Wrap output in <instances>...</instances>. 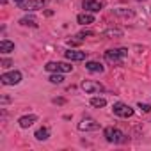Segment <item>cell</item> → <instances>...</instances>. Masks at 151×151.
<instances>
[{
  "label": "cell",
  "mask_w": 151,
  "mask_h": 151,
  "mask_svg": "<svg viewBox=\"0 0 151 151\" xmlns=\"http://www.w3.org/2000/svg\"><path fill=\"white\" fill-rule=\"evenodd\" d=\"M137 2H146V0H137Z\"/></svg>",
  "instance_id": "obj_27"
},
{
  "label": "cell",
  "mask_w": 151,
  "mask_h": 151,
  "mask_svg": "<svg viewBox=\"0 0 151 151\" xmlns=\"http://www.w3.org/2000/svg\"><path fill=\"white\" fill-rule=\"evenodd\" d=\"M103 36L105 37H121L123 36V30H119V29H109V30L103 32Z\"/></svg>",
  "instance_id": "obj_18"
},
{
  "label": "cell",
  "mask_w": 151,
  "mask_h": 151,
  "mask_svg": "<svg viewBox=\"0 0 151 151\" xmlns=\"http://www.w3.org/2000/svg\"><path fill=\"white\" fill-rule=\"evenodd\" d=\"M82 7H84L86 11H91V13H100L101 7H103V4L100 2V0H84V2H82Z\"/></svg>",
  "instance_id": "obj_9"
},
{
  "label": "cell",
  "mask_w": 151,
  "mask_h": 151,
  "mask_svg": "<svg viewBox=\"0 0 151 151\" xmlns=\"http://www.w3.org/2000/svg\"><path fill=\"white\" fill-rule=\"evenodd\" d=\"M139 109L142 110V112H151V105H146V103H139Z\"/></svg>",
  "instance_id": "obj_21"
},
{
  "label": "cell",
  "mask_w": 151,
  "mask_h": 151,
  "mask_svg": "<svg viewBox=\"0 0 151 151\" xmlns=\"http://www.w3.org/2000/svg\"><path fill=\"white\" fill-rule=\"evenodd\" d=\"M128 55V50L126 48H116V50H107L105 52V60L112 66H121L124 57Z\"/></svg>",
  "instance_id": "obj_1"
},
{
  "label": "cell",
  "mask_w": 151,
  "mask_h": 151,
  "mask_svg": "<svg viewBox=\"0 0 151 151\" xmlns=\"http://www.w3.org/2000/svg\"><path fill=\"white\" fill-rule=\"evenodd\" d=\"M91 105H93V107H100V109H101V107H105V105H107V100H105V98H93V100H91Z\"/></svg>",
  "instance_id": "obj_19"
},
{
  "label": "cell",
  "mask_w": 151,
  "mask_h": 151,
  "mask_svg": "<svg viewBox=\"0 0 151 151\" xmlns=\"http://www.w3.org/2000/svg\"><path fill=\"white\" fill-rule=\"evenodd\" d=\"M34 137H36L37 140H46V139L50 137V130H48V128H39Z\"/></svg>",
  "instance_id": "obj_17"
},
{
  "label": "cell",
  "mask_w": 151,
  "mask_h": 151,
  "mask_svg": "<svg viewBox=\"0 0 151 151\" xmlns=\"http://www.w3.org/2000/svg\"><path fill=\"white\" fill-rule=\"evenodd\" d=\"M77 22L80 25H89V23H94V16L89 14V13H82V14L77 16Z\"/></svg>",
  "instance_id": "obj_14"
},
{
  "label": "cell",
  "mask_w": 151,
  "mask_h": 151,
  "mask_svg": "<svg viewBox=\"0 0 151 151\" xmlns=\"http://www.w3.org/2000/svg\"><path fill=\"white\" fill-rule=\"evenodd\" d=\"M103 135H105V139H107L109 142H112V144H123V142L128 140L126 135H124L119 128H114V126L105 128V130H103Z\"/></svg>",
  "instance_id": "obj_2"
},
{
  "label": "cell",
  "mask_w": 151,
  "mask_h": 151,
  "mask_svg": "<svg viewBox=\"0 0 151 151\" xmlns=\"http://www.w3.org/2000/svg\"><path fill=\"white\" fill-rule=\"evenodd\" d=\"M64 57L68 60H84L87 57V52H78V50H68L64 52Z\"/></svg>",
  "instance_id": "obj_10"
},
{
  "label": "cell",
  "mask_w": 151,
  "mask_h": 151,
  "mask_svg": "<svg viewBox=\"0 0 151 151\" xmlns=\"http://www.w3.org/2000/svg\"><path fill=\"white\" fill-rule=\"evenodd\" d=\"M20 23H22L23 27H37V20H36L34 16H25V18L20 20Z\"/></svg>",
  "instance_id": "obj_15"
},
{
  "label": "cell",
  "mask_w": 151,
  "mask_h": 151,
  "mask_svg": "<svg viewBox=\"0 0 151 151\" xmlns=\"http://www.w3.org/2000/svg\"><path fill=\"white\" fill-rule=\"evenodd\" d=\"M112 110H114V114L116 116H119V117H132L133 116V109L130 107V105H126V103H114V107H112Z\"/></svg>",
  "instance_id": "obj_6"
},
{
  "label": "cell",
  "mask_w": 151,
  "mask_h": 151,
  "mask_svg": "<svg viewBox=\"0 0 151 151\" xmlns=\"http://www.w3.org/2000/svg\"><path fill=\"white\" fill-rule=\"evenodd\" d=\"M45 6H46L45 0H23V2L18 4V7L23 11H37V9H43Z\"/></svg>",
  "instance_id": "obj_5"
},
{
  "label": "cell",
  "mask_w": 151,
  "mask_h": 151,
  "mask_svg": "<svg viewBox=\"0 0 151 151\" xmlns=\"http://www.w3.org/2000/svg\"><path fill=\"white\" fill-rule=\"evenodd\" d=\"M86 69L87 71H91V73H103V64L101 62H98V60H89V62H86Z\"/></svg>",
  "instance_id": "obj_11"
},
{
  "label": "cell",
  "mask_w": 151,
  "mask_h": 151,
  "mask_svg": "<svg viewBox=\"0 0 151 151\" xmlns=\"http://www.w3.org/2000/svg\"><path fill=\"white\" fill-rule=\"evenodd\" d=\"M68 45H69V46H78V45H80V41H78V39H69V41H68Z\"/></svg>",
  "instance_id": "obj_23"
},
{
  "label": "cell",
  "mask_w": 151,
  "mask_h": 151,
  "mask_svg": "<svg viewBox=\"0 0 151 151\" xmlns=\"http://www.w3.org/2000/svg\"><path fill=\"white\" fill-rule=\"evenodd\" d=\"M53 103H55V105H64V103H66V100H64V98H55V100H53Z\"/></svg>",
  "instance_id": "obj_24"
},
{
  "label": "cell",
  "mask_w": 151,
  "mask_h": 151,
  "mask_svg": "<svg viewBox=\"0 0 151 151\" xmlns=\"http://www.w3.org/2000/svg\"><path fill=\"white\" fill-rule=\"evenodd\" d=\"M4 86H16L22 82V73L20 71H9V73H4L2 77H0Z\"/></svg>",
  "instance_id": "obj_4"
},
{
  "label": "cell",
  "mask_w": 151,
  "mask_h": 151,
  "mask_svg": "<svg viewBox=\"0 0 151 151\" xmlns=\"http://www.w3.org/2000/svg\"><path fill=\"white\" fill-rule=\"evenodd\" d=\"M11 52H14V43L13 41H9V39H2L0 41V53H11Z\"/></svg>",
  "instance_id": "obj_13"
},
{
  "label": "cell",
  "mask_w": 151,
  "mask_h": 151,
  "mask_svg": "<svg viewBox=\"0 0 151 151\" xmlns=\"http://www.w3.org/2000/svg\"><path fill=\"white\" fill-rule=\"evenodd\" d=\"M11 64H13V62H11L9 59H4V60H2V68H9Z\"/></svg>",
  "instance_id": "obj_25"
},
{
  "label": "cell",
  "mask_w": 151,
  "mask_h": 151,
  "mask_svg": "<svg viewBox=\"0 0 151 151\" xmlns=\"http://www.w3.org/2000/svg\"><path fill=\"white\" fill-rule=\"evenodd\" d=\"M80 87L86 93H89V94H93V93H103V86L100 82H94V80H84Z\"/></svg>",
  "instance_id": "obj_7"
},
{
  "label": "cell",
  "mask_w": 151,
  "mask_h": 151,
  "mask_svg": "<svg viewBox=\"0 0 151 151\" xmlns=\"http://www.w3.org/2000/svg\"><path fill=\"white\" fill-rule=\"evenodd\" d=\"M94 34H96L94 30H84V32H80V34H78V37H86V36H94Z\"/></svg>",
  "instance_id": "obj_22"
},
{
  "label": "cell",
  "mask_w": 151,
  "mask_h": 151,
  "mask_svg": "<svg viewBox=\"0 0 151 151\" xmlns=\"http://www.w3.org/2000/svg\"><path fill=\"white\" fill-rule=\"evenodd\" d=\"M45 69L50 73H69V71H73V66L68 62H48L45 66Z\"/></svg>",
  "instance_id": "obj_3"
},
{
  "label": "cell",
  "mask_w": 151,
  "mask_h": 151,
  "mask_svg": "<svg viewBox=\"0 0 151 151\" xmlns=\"http://www.w3.org/2000/svg\"><path fill=\"white\" fill-rule=\"evenodd\" d=\"M78 130H80V132H96V130H100V124H98L94 119L86 117V119H82V121L78 123Z\"/></svg>",
  "instance_id": "obj_8"
},
{
  "label": "cell",
  "mask_w": 151,
  "mask_h": 151,
  "mask_svg": "<svg viewBox=\"0 0 151 151\" xmlns=\"http://www.w3.org/2000/svg\"><path fill=\"white\" fill-rule=\"evenodd\" d=\"M14 2H18V4H20V2H23V0H14Z\"/></svg>",
  "instance_id": "obj_26"
},
{
  "label": "cell",
  "mask_w": 151,
  "mask_h": 151,
  "mask_svg": "<svg viewBox=\"0 0 151 151\" xmlns=\"http://www.w3.org/2000/svg\"><path fill=\"white\" fill-rule=\"evenodd\" d=\"M48 80H50L52 84H62V82H64V77H62V75H52Z\"/></svg>",
  "instance_id": "obj_20"
},
{
  "label": "cell",
  "mask_w": 151,
  "mask_h": 151,
  "mask_svg": "<svg viewBox=\"0 0 151 151\" xmlns=\"http://www.w3.org/2000/svg\"><path fill=\"white\" fill-rule=\"evenodd\" d=\"M114 14H117V16H121V18H132V16H133V11H132V9H123V7H119V9H114Z\"/></svg>",
  "instance_id": "obj_16"
},
{
  "label": "cell",
  "mask_w": 151,
  "mask_h": 151,
  "mask_svg": "<svg viewBox=\"0 0 151 151\" xmlns=\"http://www.w3.org/2000/svg\"><path fill=\"white\" fill-rule=\"evenodd\" d=\"M36 121H37V116H34V114H30V116H23V117L18 119V123H20L22 128H29V126H32Z\"/></svg>",
  "instance_id": "obj_12"
}]
</instances>
